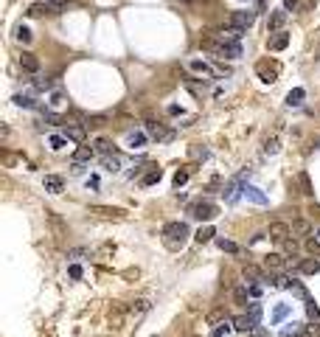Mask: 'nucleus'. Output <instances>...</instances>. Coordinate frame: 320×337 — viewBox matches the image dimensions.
<instances>
[{
  "label": "nucleus",
  "mask_w": 320,
  "mask_h": 337,
  "mask_svg": "<svg viewBox=\"0 0 320 337\" xmlns=\"http://www.w3.org/2000/svg\"><path fill=\"white\" fill-rule=\"evenodd\" d=\"M188 225L185 222H169L166 228H163V245L169 247V250H183L185 242H188Z\"/></svg>",
  "instance_id": "obj_1"
},
{
  "label": "nucleus",
  "mask_w": 320,
  "mask_h": 337,
  "mask_svg": "<svg viewBox=\"0 0 320 337\" xmlns=\"http://www.w3.org/2000/svg\"><path fill=\"white\" fill-rule=\"evenodd\" d=\"M90 216L104 219V222H124L126 211L124 208H115V205H90Z\"/></svg>",
  "instance_id": "obj_2"
},
{
  "label": "nucleus",
  "mask_w": 320,
  "mask_h": 337,
  "mask_svg": "<svg viewBox=\"0 0 320 337\" xmlns=\"http://www.w3.org/2000/svg\"><path fill=\"white\" fill-rule=\"evenodd\" d=\"M188 213H191L194 219H200V222H208V219H214V216L219 213V208L211 200H197L194 205L188 208Z\"/></svg>",
  "instance_id": "obj_3"
},
{
  "label": "nucleus",
  "mask_w": 320,
  "mask_h": 337,
  "mask_svg": "<svg viewBox=\"0 0 320 337\" xmlns=\"http://www.w3.org/2000/svg\"><path fill=\"white\" fill-rule=\"evenodd\" d=\"M278 62H270V59H261L259 65H256V73H259V79H261L264 84H273L275 79H278Z\"/></svg>",
  "instance_id": "obj_4"
},
{
  "label": "nucleus",
  "mask_w": 320,
  "mask_h": 337,
  "mask_svg": "<svg viewBox=\"0 0 320 337\" xmlns=\"http://www.w3.org/2000/svg\"><path fill=\"white\" fill-rule=\"evenodd\" d=\"M146 132L152 135L155 141H163V144L174 138V132H172V129H166V126H163V124H158V121H146Z\"/></svg>",
  "instance_id": "obj_5"
},
{
  "label": "nucleus",
  "mask_w": 320,
  "mask_h": 337,
  "mask_svg": "<svg viewBox=\"0 0 320 337\" xmlns=\"http://www.w3.org/2000/svg\"><path fill=\"white\" fill-rule=\"evenodd\" d=\"M62 6L59 3H34L28 6V17H42V14H59Z\"/></svg>",
  "instance_id": "obj_6"
},
{
  "label": "nucleus",
  "mask_w": 320,
  "mask_h": 337,
  "mask_svg": "<svg viewBox=\"0 0 320 337\" xmlns=\"http://www.w3.org/2000/svg\"><path fill=\"white\" fill-rule=\"evenodd\" d=\"M253 20H256L253 11H233V14H230V25H236V28H241V31H247V28L253 25Z\"/></svg>",
  "instance_id": "obj_7"
},
{
  "label": "nucleus",
  "mask_w": 320,
  "mask_h": 337,
  "mask_svg": "<svg viewBox=\"0 0 320 337\" xmlns=\"http://www.w3.org/2000/svg\"><path fill=\"white\" fill-rule=\"evenodd\" d=\"M270 239H275V242H284V239H289V233H292V225L286 222H270Z\"/></svg>",
  "instance_id": "obj_8"
},
{
  "label": "nucleus",
  "mask_w": 320,
  "mask_h": 337,
  "mask_svg": "<svg viewBox=\"0 0 320 337\" xmlns=\"http://www.w3.org/2000/svg\"><path fill=\"white\" fill-rule=\"evenodd\" d=\"M45 219L51 222V228H54V233H57V236H68V225H65V219H62L57 211H51V208H48Z\"/></svg>",
  "instance_id": "obj_9"
},
{
  "label": "nucleus",
  "mask_w": 320,
  "mask_h": 337,
  "mask_svg": "<svg viewBox=\"0 0 320 337\" xmlns=\"http://www.w3.org/2000/svg\"><path fill=\"white\" fill-rule=\"evenodd\" d=\"M284 22H286V9H278L270 14V20H267V31L275 34V31H284Z\"/></svg>",
  "instance_id": "obj_10"
},
{
  "label": "nucleus",
  "mask_w": 320,
  "mask_h": 337,
  "mask_svg": "<svg viewBox=\"0 0 320 337\" xmlns=\"http://www.w3.org/2000/svg\"><path fill=\"white\" fill-rule=\"evenodd\" d=\"M264 267H267V270H273V273H281V270L286 267L284 253H267V256H264Z\"/></svg>",
  "instance_id": "obj_11"
},
{
  "label": "nucleus",
  "mask_w": 320,
  "mask_h": 337,
  "mask_svg": "<svg viewBox=\"0 0 320 337\" xmlns=\"http://www.w3.org/2000/svg\"><path fill=\"white\" fill-rule=\"evenodd\" d=\"M289 45V34L286 31H275L270 40H267V51H284Z\"/></svg>",
  "instance_id": "obj_12"
},
{
  "label": "nucleus",
  "mask_w": 320,
  "mask_h": 337,
  "mask_svg": "<svg viewBox=\"0 0 320 337\" xmlns=\"http://www.w3.org/2000/svg\"><path fill=\"white\" fill-rule=\"evenodd\" d=\"M256 323H259V320H256V317H250V315L233 317V329H236V332H247V335H250L253 329H256Z\"/></svg>",
  "instance_id": "obj_13"
},
{
  "label": "nucleus",
  "mask_w": 320,
  "mask_h": 337,
  "mask_svg": "<svg viewBox=\"0 0 320 337\" xmlns=\"http://www.w3.org/2000/svg\"><path fill=\"white\" fill-rule=\"evenodd\" d=\"M20 67L28 70V73H37V70H40V59H37L31 51H23V56H20Z\"/></svg>",
  "instance_id": "obj_14"
},
{
  "label": "nucleus",
  "mask_w": 320,
  "mask_h": 337,
  "mask_svg": "<svg viewBox=\"0 0 320 337\" xmlns=\"http://www.w3.org/2000/svg\"><path fill=\"white\" fill-rule=\"evenodd\" d=\"M62 135L70 138V141H84V124H65Z\"/></svg>",
  "instance_id": "obj_15"
},
{
  "label": "nucleus",
  "mask_w": 320,
  "mask_h": 337,
  "mask_svg": "<svg viewBox=\"0 0 320 337\" xmlns=\"http://www.w3.org/2000/svg\"><path fill=\"white\" fill-rule=\"evenodd\" d=\"M42 186H45L48 194H59V191L65 189V183H62V177H57V174H45V180H42Z\"/></svg>",
  "instance_id": "obj_16"
},
{
  "label": "nucleus",
  "mask_w": 320,
  "mask_h": 337,
  "mask_svg": "<svg viewBox=\"0 0 320 337\" xmlns=\"http://www.w3.org/2000/svg\"><path fill=\"white\" fill-rule=\"evenodd\" d=\"M93 152H96V146H79V149L73 152V163H87V160H93Z\"/></svg>",
  "instance_id": "obj_17"
},
{
  "label": "nucleus",
  "mask_w": 320,
  "mask_h": 337,
  "mask_svg": "<svg viewBox=\"0 0 320 337\" xmlns=\"http://www.w3.org/2000/svg\"><path fill=\"white\" fill-rule=\"evenodd\" d=\"M188 67H191L194 73H202V76H214V67L208 65V62H202V59H191Z\"/></svg>",
  "instance_id": "obj_18"
},
{
  "label": "nucleus",
  "mask_w": 320,
  "mask_h": 337,
  "mask_svg": "<svg viewBox=\"0 0 320 337\" xmlns=\"http://www.w3.org/2000/svg\"><path fill=\"white\" fill-rule=\"evenodd\" d=\"M93 146H96V152H101V155H115L113 141H107V138H96V141H93Z\"/></svg>",
  "instance_id": "obj_19"
},
{
  "label": "nucleus",
  "mask_w": 320,
  "mask_h": 337,
  "mask_svg": "<svg viewBox=\"0 0 320 337\" xmlns=\"http://www.w3.org/2000/svg\"><path fill=\"white\" fill-rule=\"evenodd\" d=\"M298 186H300V194H306V197H312V194H315V189H312V180H309L306 171H298Z\"/></svg>",
  "instance_id": "obj_20"
},
{
  "label": "nucleus",
  "mask_w": 320,
  "mask_h": 337,
  "mask_svg": "<svg viewBox=\"0 0 320 337\" xmlns=\"http://www.w3.org/2000/svg\"><path fill=\"white\" fill-rule=\"evenodd\" d=\"M191 171H194V166L177 168V174H174V189H180V186H185V183H188V177H191Z\"/></svg>",
  "instance_id": "obj_21"
},
{
  "label": "nucleus",
  "mask_w": 320,
  "mask_h": 337,
  "mask_svg": "<svg viewBox=\"0 0 320 337\" xmlns=\"http://www.w3.org/2000/svg\"><path fill=\"white\" fill-rule=\"evenodd\" d=\"M303 96H306V90H303V87L289 90V96H286V104H289V107H298V104L303 101Z\"/></svg>",
  "instance_id": "obj_22"
},
{
  "label": "nucleus",
  "mask_w": 320,
  "mask_h": 337,
  "mask_svg": "<svg viewBox=\"0 0 320 337\" xmlns=\"http://www.w3.org/2000/svg\"><path fill=\"white\" fill-rule=\"evenodd\" d=\"M241 191H244V194H247V197H250L253 202H259V205H264V202H267V197H264V194H261L259 189H256V186H244Z\"/></svg>",
  "instance_id": "obj_23"
},
{
  "label": "nucleus",
  "mask_w": 320,
  "mask_h": 337,
  "mask_svg": "<svg viewBox=\"0 0 320 337\" xmlns=\"http://www.w3.org/2000/svg\"><path fill=\"white\" fill-rule=\"evenodd\" d=\"M292 233L306 236V233H312V225H309L306 219H295V222H292Z\"/></svg>",
  "instance_id": "obj_24"
},
{
  "label": "nucleus",
  "mask_w": 320,
  "mask_h": 337,
  "mask_svg": "<svg viewBox=\"0 0 320 337\" xmlns=\"http://www.w3.org/2000/svg\"><path fill=\"white\" fill-rule=\"evenodd\" d=\"M104 168H107V171H118V168H121V157L118 155H104Z\"/></svg>",
  "instance_id": "obj_25"
},
{
  "label": "nucleus",
  "mask_w": 320,
  "mask_h": 337,
  "mask_svg": "<svg viewBox=\"0 0 320 337\" xmlns=\"http://www.w3.org/2000/svg\"><path fill=\"white\" fill-rule=\"evenodd\" d=\"M303 247H306V253L312 258H320V239H306V245Z\"/></svg>",
  "instance_id": "obj_26"
},
{
  "label": "nucleus",
  "mask_w": 320,
  "mask_h": 337,
  "mask_svg": "<svg viewBox=\"0 0 320 337\" xmlns=\"http://www.w3.org/2000/svg\"><path fill=\"white\" fill-rule=\"evenodd\" d=\"M194 239H197V242H200V245H205V242H211V239H214V228H200Z\"/></svg>",
  "instance_id": "obj_27"
},
{
  "label": "nucleus",
  "mask_w": 320,
  "mask_h": 337,
  "mask_svg": "<svg viewBox=\"0 0 320 337\" xmlns=\"http://www.w3.org/2000/svg\"><path fill=\"white\" fill-rule=\"evenodd\" d=\"M14 104H17V107H25V110H34L37 107V101L31 99V96H14Z\"/></svg>",
  "instance_id": "obj_28"
},
{
  "label": "nucleus",
  "mask_w": 320,
  "mask_h": 337,
  "mask_svg": "<svg viewBox=\"0 0 320 337\" xmlns=\"http://www.w3.org/2000/svg\"><path fill=\"white\" fill-rule=\"evenodd\" d=\"M160 177H163V171H160V168H152L140 183H143V186H155V183H160Z\"/></svg>",
  "instance_id": "obj_29"
},
{
  "label": "nucleus",
  "mask_w": 320,
  "mask_h": 337,
  "mask_svg": "<svg viewBox=\"0 0 320 337\" xmlns=\"http://www.w3.org/2000/svg\"><path fill=\"white\" fill-rule=\"evenodd\" d=\"M143 144H146V135L143 132H132L129 135V146H132V149H140Z\"/></svg>",
  "instance_id": "obj_30"
},
{
  "label": "nucleus",
  "mask_w": 320,
  "mask_h": 337,
  "mask_svg": "<svg viewBox=\"0 0 320 337\" xmlns=\"http://www.w3.org/2000/svg\"><path fill=\"white\" fill-rule=\"evenodd\" d=\"M244 278H250V281H264V275L259 273V267L247 264V267H244Z\"/></svg>",
  "instance_id": "obj_31"
},
{
  "label": "nucleus",
  "mask_w": 320,
  "mask_h": 337,
  "mask_svg": "<svg viewBox=\"0 0 320 337\" xmlns=\"http://www.w3.org/2000/svg\"><path fill=\"white\" fill-rule=\"evenodd\" d=\"M247 295H250V290H247V287H236V290H233V298H236V303H247Z\"/></svg>",
  "instance_id": "obj_32"
},
{
  "label": "nucleus",
  "mask_w": 320,
  "mask_h": 337,
  "mask_svg": "<svg viewBox=\"0 0 320 337\" xmlns=\"http://www.w3.org/2000/svg\"><path fill=\"white\" fill-rule=\"evenodd\" d=\"M14 37H17V42H31V31H28L25 25H17V34H14Z\"/></svg>",
  "instance_id": "obj_33"
},
{
  "label": "nucleus",
  "mask_w": 320,
  "mask_h": 337,
  "mask_svg": "<svg viewBox=\"0 0 320 337\" xmlns=\"http://www.w3.org/2000/svg\"><path fill=\"white\" fill-rule=\"evenodd\" d=\"M217 245L222 247V250H228V253H239V245H233L230 239H217Z\"/></svg>",
  "instance_id": "obj_34"
},
{
  "label": "nucleus",
  "mask_w": 320,
  "mask_h": 337,
  "mask_svg": "<svg viewBox=\"0 0 320 337\" xmlns=\"http://www.w3.org/2000/svg\"><path fill=\"white\" fill-rule=\"evenodd\" d=\"M230 323H233L230 317H228V320H222V326H217V329H214V337H225L230 332Z\"/></svg>",
  "instance_id": "obj_35"
},
{
  "label": "nucleus",
  "mask_w": 320,
  "mask_h": 337,
  "mask_svg": "<svg viewBox=\"0 0 320 337\" xmlns=\"http://www.w3.org/2000/svg\"><path fill=\"white\" fill-rule=\"evenodd\" d=\"M278 149H281V144H278V141H275V138H270V141H267V144H264V155H275V152H278Z\"/></svg>",
  "instance_id": "obj_36"
},
{
  "label": "nucleus",
  "mask_w": 320,
  "mask_h": 337,
  "mask_svg": "<svg viewBox=\"0 0 320 337\" xmlns=\"http://www.w3.org/2000/svg\"><path fill=\"white\" fill-rule=\"evenodd\" d=\"M286 315H289V306H286V303H281V306H278V309H275V315H273V320H275V323H281V320H284Z\"/></svg>",
  "instance_id": "obj_37"
},
{
  "label": "nucleus",
  "mask_w": 320,
  "mask_h": 337,
  "mask_svg": "<svg viewBox=\"0 0 320 337\" xmlns=\"http://www.w3.org/2000/svg\"><path fill=\"white\" fill-rule=\"evenodd\" d=\"M236 191H239V186H236V183H230V186H228V189H225V191H222V194H225V200H228V202H233V200H236V197H239Z\"/></svg>",
  "instance_id": "obj_38"
},
{
  "label": "nucleus",
  "mask_w": 320,
  "mask_h": 337,
  "mask_svg": "<svg viewBox=\"0 0 320 337\" xmlns=\"http://www.w3.org/2000/svg\"><path fill=\"white\" fill-rule=\"evenodd\" d=\"M129 312H149V301H132V306H129Z\"/></svg>",
  "instance_id": "obj_39"
},
{
  "label": "nucleus",
  "mask_w": 320,
  "mask_h": 337,
  "mask_svg": "<svg viewBox=\"0 0 320 337\" xmlns=\"http://www.w3.org/2000/svg\"><path fill=\"white\" fill-rule=\"evenodd\" d=\"M219 320H228L225 309H217V312H211V315H208V323H219Z\"/></svg>",
  "instance_id": "obj_40"
},
{
  "label": "nucleus",
  "mask_w": 320,
  "mask_h": 337,
  "mask_svg": "<svg viewBox=\"0 0 320 337\" xmlns=\"http://www.w3.org/2000/svg\"><path fill=\"white\" fill-rule=\"evenodd\" d=\"M65 141H68V138H65V135H51V149H62V146H65Z\"/></svg>",
  "instance_id": "obj_41"
},
{
  "label": "nucleus",
  "mask_w": 320,
  "mask_h": 337,
  "mask_svg": "<svg viewBox=\"0 0 320 337\" xmlns=\"http://www.w3.org/2000/svg\"><path fill=\"white\" fill-rule=\"evenodd\" d=\"M298 247H300V245H298L295 239H284V250L289 253V256H295V253H298Z\"/></svg>",
  "instance_id": "obj_42"
},
{
  "label": "nucleus",
  "mask_w": 320,
  "mask_h": 337,
  "mask_svg": "<svg viewBox=\"0 0 320 337\" xmlns=\"http://www.w3.org/2000/svg\"><path fill=\"white\" fill-rule=\"evenodd\" d=\"M68 275L73 281H79L81 278V267H79V264H70V267H68Z\"/></svg>",
  "instance_id": "obj_43"
},
{
  "label": "nucleus",
  "mask_w": 320,
  "mask_h": 337,
  "mask_svg": "<svg viewBox=\"0 0 320 337\" xmlns=\"http://www.w3.org/2000/svg\"><path fill=\"white\" fill-rule=\"evenodd\" d=\"M303 332H306V337H320V326L318 323H309Z\"/></svg>",
  "instance_id": "obj_44"
},
{
  "label": "nucleus",
  "mask_w": 320,
  "mask_h": 337,
  "mask_svg": "<svg viewBox=\"0 0 320 337\" xmlns=\"http://www.w3.org/2000/svg\"><path fill=\"white\" fill-rule=\"evenodd\" d=\"M191 157H197V160H205V157H208V149H200V146H194V149H191Z\"/></svg>",
  "instance_id": "obj_45"
},
{
  "label": "nucleus",
  "mask_w": 320,
  "mask_h": 337,
  "mask_svg": "<svg viewBox=\"0 0 320 337\" xmlns=\"http://www.w3.org/2000/svg\"><path fill=\"white\" fill-rule=\"evenodd\" d=\"M306 309H309V315H312V317H320V309L315 306V301H312V298H306Z\"/></svg>",
  "instance_id": "obj_46"
},
{
  "label": "nucleus",
  "mask_w": 320,
  "mask_h": 337,
  "mask_svg": "<svg viewBox=\"0 0 320 337\" xmlns=\"http://www.w3.org/2000/svg\"><path fill=\"white\" fill-rule=\"evenodd\" d=\"M104 121H107L104 115H90V118H87V124H90V126H99V124H104Z\"/></svg>",
  "instance_id": "obj_47"
},
{
  "label": "nucleus",
  "mask_w": 320,
  "mask_h": 337,
  "mask_svg": "<svg viewBox=\"0 0 320 337\" xmlns=\"http://www.w3.org/2000/svg\"><path fill=\"white\" fill-rule=\"evenodd\" d=\"M250 317H256V320L261 317V306L259 303H250Z\"/></svg>",
  "instance_id": "obj_48"
},
{
  "label": "nucleus",
  "mask_w": 320,
  "mask_h": 337,
  "mask_svg": "<svg viewBox=\"0 0 320 337\" xmlns=\"http://www.w3.org/2000/svg\"><path fill=\"white\" fill-rule=\"evenodd\" d=\"M315 6H318V0H303V3H300V11H309V9H315Z\"/></svg>",
  "instance_id": "obj_49"
},
{
  "label": "nucleus",
  "mask_w": 320,
  "mask_h": 337,
  "mask_svg": "<svg viewBox=\"0 0 320 337\" xmlns=\"http://www.w3.org/2000/svg\"><path fill=\"white\" fill-rule=\"evenodd\" d=\"M284 9H286V11H292V9H298V0H284Z\"/></svg>",
  "instance_id": "obj_50"
},
{
  "label": "nucleus",
  "mask_w": 320,
  "mask_h": 337,
  "mask_svg": "<svg viewBox=\"0 0 320 337\" xmlns=\"http://www.w3.org/2000/svg\"><path fill=\"white\" fill-rule=\"evenodd\" d=\"M312 59H315V62H320V40H318V45H315V51H312Z\"/></svg>",
  "instance_id": "obj_51"
},
{
  "label": "nucleus",
  "mask_w": 320,
  "mask_h": 337,
  "mask_svg": "<svg viewBox=\"0 0 320 337\" xmlns=\"http://www.w3.org/2000/svg\"><path fill=\"white\" fill-rule=\"evenodd\" d=\"M250 295H253V298H256V295H261V284H253V287H250Z\"/></svg>",
  "instance_id": "obj_52"
},
{
  "label": "nucleus",
  "mask_w": 320,
  "mask_h": 337,
  "mask_svg": "<svg viewBox=\"0 0 320 337\" xmlns=\"http://www.w3.org/2000/svg\"><path fill=\"white\" fill-rule=\"evenodd\" d=\"M51 104H54V107H57V104H62V93H54V96H51Z\"/></svg>",
  "instance_id": "obj_53"
},
{
  "label": "nucleus",
  "mask_w": 320,
  "mask_h": 337,
  "mask_svg": "<svg viewBox=\"0 0 320 337\" xmlns=\"http://www.w3.org/2000/svg\"><path fill=\"white\" fill-rule=\"evenodd\" d=\"M250 337H267V332H264V329H253Z\"/></svg>",
  "instance_id": "obj_54"
},
{
  "label": "nucleus",
  "mask_w": 320,
  "mask_h": 337,
  "mask_svg": "<svg viewBox=\"0 0 320 337\" xmlns=\"http://www.w3.org/2000/svg\"><path fill=\"white\" fill-rule=\"evenodd\" d=\"M318 273H320V261H318Z\"/></svg>",
  "instance_id": "obj_55"
},
{
  "label": "nucleus",
  "mask_w": 320,
  "mask_h": 337,
  "mask_svg": "<svg viewBox=\"0 0 320 337\" xmlns=\"http://www.w3.org/2000/svg\"><path fill=\"white\" fill-rule=\"evenodd\" d=\"M194 337H197V335H194Z\"/></svg>",
  "instance_id": "obj_56"
}]
</instances>
